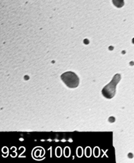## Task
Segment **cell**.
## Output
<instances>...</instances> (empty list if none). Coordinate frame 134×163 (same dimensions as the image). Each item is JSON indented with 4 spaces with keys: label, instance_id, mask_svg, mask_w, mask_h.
I'll return each mask as SVG.
<instances>
[{
    "label": "cell",
    "instance_id": "6da1fadb",
    "mask_svg": "<svg viewBox=\"0 0 134 163\" xmlns=\"http://www.w3.org/2000/svg\"><path fill=\"white\" fill-rule=\"evenodd\" d=\"M121 80V75L119 74H115L114 77L107 85L102 90V94L107 98H112L115 96L116 92V86Z\"/></svg>",
    "mask_w": 134,
    "mask_h": 163
},
{
    "label": "cell",
    "instance_id": "7a4b0ae2",
    "mask_svg": "<svg viewBox=\"0 0 134 163\" xmlns=\"http://www.w3.org/2000/svg\"><path fill=\"white\" fill-rule=\"evenodd\" d=\"M60 78L62 82L69 88H74L79 85V78L73 71H66L62 74Z\"/></svg>",
    "mask_w": 134,
    "mask_h": 163
},
{
    "label": "cell",
    "instance_id": "3957f363",
    "mask_svg": "<svg viewBox=\"0 0 134 163\" xmlns=\"http://www.w3.org/2000/svg\"><path fill=\"white\" fill-rule=\"evenodd\" d=\"M113 2L115 6H117L118 8L122 7L123 5V0H113Z\"/></svg>",
    "mask_w": 134,
    "mask_h": 163
}]
</instances>
